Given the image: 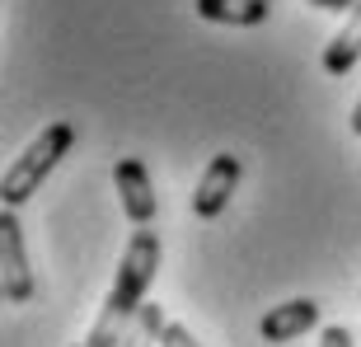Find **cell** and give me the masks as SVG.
Returning a JSON list of instances; mask_svg holds the SVG:
<instances>
[{
    "label": "cell",
    "mask_w": 361,
    "mask_h": 347,
    "mask_svg": "<svg viewBox=\"0 0 361 347\" xmlns=\"http://www.w3.org/2000/svg\"><path fill=\"white\" fill-rule=\"evenodd\" d=\"M160 263H164L160 235L146 226L132 230V240L122 249V263H118V277H113V286L104 296V310H99V319L85 334V347H122L132 319L146 305V291H150V281H155V272H160Z\"/></svg>",
    "instance_id": "cell-1"
},
{
    "label": "cell",
    "mask_w": 361,
    "mask_h": 347,
    "mask_svg": "<svg viewBox=\"0 0 361 347\" xmlns=\"http://www.w3.org/2000/svg\"><path fill=\"white\" fill-rule=\"evenodd\" d=\"M71 146H75V127H71V122L42 127V132L5 164V178H0V207H10V212L24 207V202L42 188V178L71 155Z\"/></svg>",
    "instance_id": "cell-2"
},
{
    "label": "cell",
    "mask_w": 361,
    "mask_h": 347,
    "mask_svg": "<svg viewBox=\"0 0 361 347\" xmlns=\"http://www.w3.org/2000/svg\"><path fill=\"white\" fill-rule=\"evenodd\" d=\"M0 286L10 305H28L38 296L33 267H28V244H24V226L10 207H0Z\"/></svg>",
    "instance_id": "cell-3"
},
{
    "label": "cell",
    "mask_w": 361,
    "mask_h": 347,
    "mask_svg": "<svg viewBox=\"0 0 361 347\" xmlns=\"http://www.w3.org/2000/svg\"><path fill=\"white\" fill-rule=\"evenodd\" d=\"M113 188H118L122 212H127V221H132L136 230L155 221L160 202H155V183H150L146 160H136V155H122V160L113 164Z\"/></svg>",
    "instance_id": "cell-4"
},
{
    "label": "cell",
    "mask_w": 361,
    "mask_h": 347,
    "mask_svg": "<svg viewBox=\"0 0 361 347\" xmlns=\"http://www.w3.org/2000/svg\"><path fill=\"white\" fill-rule=\"evenodd\" d=\"M240 155H212V164L202 169L197 188H192V216H202V221H216V216L230 207V197H235V188H240Z\"/></svg>",
    "instance_id": "cell-5"
},
{
    "label": "cell",
    "mask_w": 361,
    "mask_h": 347,
    "mask_svg": "<svg viewBox=\"0 0 361 347\" xmlns=\"http://www.w3.org/2000/svg\"><path fill=\"white\" fill-rule=\"evenodd\" d=\"M319 324V300H310V296H295V300H281L272 305L263 319H258V334L263 343H291V338L310 334Z\"/></svg>",
    "instance_id": "cell-6"
},
{
    "label": "cell",
    "mask_w": 361,
    "mask_h": 347,
    "mask_svg": "<svg viewBox=\"0 0 361 347\" xmlns=\"http://www.w3.org/2000/svg\"><path fill=\"white\" fill-rule=\"evenodd\" d=\"M357 61H361V0L352 5L343 28H338L334 38H329V47H324V71H329V75H348Z\"/></svg>",
    "instance_id": "cell-7"
},
{
    "label": "cell",
    "mask_w": 361,
    "mask_h": 347,
    "mask_svg": "<svg viewBox=\"0 0 361 347\" xmlns=\"http://www.w3.org/2000/svg\"><path fill=\"white\" fill-rule=\"evenodd\" d=\"M192 10L207 19V24H230V28H258L268 19L272 5L263 0H192Z\"/></svg>",
    "instance_id": "cell-8"
},
{
    "label": "cell",
    "mask_w": 361,
    "mask_h": 347,
    "mask_svg": "<svg viewBox=\"0 0 361 347\" xmlns=\"http://www.w3.org/2000/svg\"><path fill=\"white\" fill-rule=\"evenodd\" d=\"M164 329H169V319H164V305H141V315L132 319V329H127V338H122V347H160Z\"/></svg>",
    "instance_id": "cell-9"
},
{
    "label": "cell",
    "mask_w": 361,
    "mask_h": 347,
    "mask_svg": "<svg viewBox=\"0 0 361 347\" xmlns=\"http://www.w3.org/2000/svg\"><path fill=\"white\" fill-rule=\"evenodd\" d=\"M160 347H202V343L192 338V329H188V324H169V329H164V338H160Z\"/></svg>",
    "instance_id": "cell-10"
},
{
    "label": "cell",
    "mask_w": 361,
    "mask_h": 347,
    "mask_svg": "<svg viewBox=\"0 0 361 347\" xmlns=\"http://www.w3.org/2000/svg\"><path fill=\"white\" fill-rule=\"evenodd\" d=\"M319 347H352V329L348 324H329L319 334Z\"/></svg>",
    "instance_id": "cell-11"
},
{
    "label": "cell",
    "mask_w": 361,
    "mask_h": 347,
    "mask_svg": "<svg viewBox=\"0 0 361 347\" xmlns=\"http://www.w3.org/2000/svg\"><path fill=\"white\" fill-rule=\"evenodd\" d=\"M310 10H324V14H352L357 0H305Z\"/></svg>",
    "instance_id": "cell-12"
},
{
    "label": "cell",
    "mask_w": 361,
    "mask_h": 347,
    "mask_svg": "<svg viewBox=\"0 0 361 347\" xmlns=\"http://www.w3.org/2000/svg\"><path fill=\"white\" fill-rule=\"evenodd\" d=\"M348 127H352V132L361 136V99H357V104H352V122H348Z\"/></svg>",
    "instance_id": "cell-13"
},
{
    "label": "cell",
    "mask_w": 361,
    "mask_h": 347,
    "mask_svg": "<svg viewBox=\"0 0 361 347\" xmlns=\"http://www.w3.org/2000/svg\"><path fill=\"white\" fill-rule=\"evenodd\" d=\"M263 5H272V0H263Z\"/></svg>",
    "instance_id": "cell-14"
},
{
    "label": "cell",
    "mask_w": 361,
    "mask_h": 347,
    "mask_svg": "<svg viewBox=\"0 0 361 347\" xmlns=\"http://www.w3.org/2000/svg\"><path fill=\"white\" fill-rule=\"evenodd\" d=\"M80 347H85V343H80Z\"/></svg>",
    "instance_id": "cell-15"
}]
</instances>
